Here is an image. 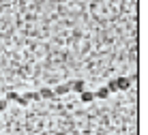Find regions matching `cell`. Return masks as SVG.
Here are the masks:
<instances>
[{"label":"cell","instance_id":"1","mask_svg":"<svg viewBox=\"0 0 148 135\" xmlns=\"http://www.w3.org/2000/svg\"><path fill=\"white\" fill-rule=\"evenodd\" d=\"M69 90H71V86L69 84H62V86H56L52 92H54V97H62V95H67Z\"/></svg>","mask_w":148,"mask_h":135},{"label":"cell","instance_id":"2","mask_svg":"<svg viewBox=\"0 0 148 135\" xmlns=\"http://www.w3.org/2000/svg\"><path fill=\"white\" fill-rule=\"evenodd\" d=\"M116 86H118V90H129L131 82L127 79V77H118V79H116Z\"/></svg>","mask_w":148,"mask_h":135},{"label":"cell","instance_id":"3","mask_svg":"<svg viewBox=\"0 0 148 135\" xmlns=\"http://www.w3.org/2000/svg\"><path fill=\"white\" fill-rule=\"evenodd\" d=\"M69 86H71V90H75V92H79V95H82V92H84V86H86V84H84L82 79H75V82H71Z\"/></svg>","mask_w":148,"mask_h":135},{"label":"cell","instance_id":"4","mask_svg":"<svg viewBox=\"0 0 148 135\" xmlns=\"http://www.w3.org/2000/svg\"><path fill=\"white\" fill-rule=\"evenodd\" d=\"M110 97V90L108 88H99V90L95 92V99H108Z\"/></svg>","mask_w":148,"mask_h":135},{"label":"cell","instance_id":"5","mask_svg":"<svg viewBox=\"0 0 148 135\" xmlns=\"http://www.w3.org/2000/svg\"><path fill=\"white\" fill-rule=\"evenodd\" d=\"M82 101L84 103H90V101H95V92H82Z\"/></svg>","mask_w":148,"mask_h":135},{"label":"cell","instance_id":"6","mask_svg":"<svg viewBox=\"0 0 148 135\" xmlns=\"http://www.w3.org/2000/svg\"><path fill=\"white\" fill-rule=\"evenodd\" d=\"M39 97H41V99H52L54 92L49 90V88H43V90H39Z\"/></svg>","mask_w":148,"mask_h":135},{"label":"cell","instance_id":"7","mask_svg":"<svg viewBox=\"0 0 148 135\" xmlns=\"http://www.w3.org/2000/svg\"><path fill=\"white\" fill-rule=\"evenodd\" d=\"M105 88H108L110 92H116V90H118V86H116V79H110V82H108V86H105Z\"/></svg>","mask_w":148,"mask_h":135},{"label":"cell","instance_id":"8","mask_svg":"<svg viewBox=\"0 0 148 135\" xmlns=\"http://www.w3.org/2000/svg\"><path fill=\"white\" fill-rule=\"evenodd\" d=\"M15 99H17V92H7V101H15Z\"/></svg>","mask_w":148,"mask_h":135},{"label":"cell","instance_id":"9","mask_svg":"<svg viewBox=\"0 0 148 135\" xmlns=\"http://www.w3.org/2000/svg\"><path fill=\"white\" fill-rule=\"evenodd\" d=\"M7 103H9L7 99H4V101H0V112H4V110H7Z\"/></svg>","mask_w":148,"mask_h":135}]
</instances>
